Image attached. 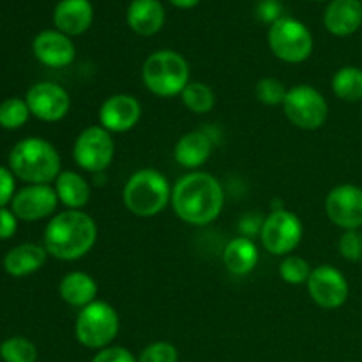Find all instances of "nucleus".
<instances>
[{"label": "nucleus", "instance_id": "f257e3e1", "mask_svg": "<svg viewBox=\"0 0 362 362\" xmlns=\"http://www.w3.org/2000/svg\"><path fill=\"white\" fill-rule=\"evenodd\" d=\"M172 209L180 221L205 226L219 218L225 205L221 182L207 172L186 173L172 187Z\"/></svg>", "mask_w": 362, "mask_h": 362}, {"label": "nucleus", "instance_id": "f03ea898", "mask_svg": "<svg viewBox=\"0 0 362 362\" xmlns=\"http://www.w3.org/2000/svg\"><path fill=\"white\" fill-rule=\"evenodd\" d=\"M98 240V225L94 218L83 211L59 212L45 228L42 246L49 257L62 262L83 258Z\"/></svg>", "mask_w": 362, "mask_h": 362}, {"label": "nucleus", "instance_id": "7ed1b4c3", "mask_svg": "<svg viewBox=\"0 0 362 362\" xmlns=\"http://www.w3.org/2000/svg\"><path fill=\"white\" fill-rule=\"evenodd\" d=\"M9 170L28 184H49L62 172L59 151L45 138H25L9 152Z\"/></svg>", "mask_w": 362, "mask_h": 362}, {"label": "nucleus", "instance_id": "20e7f679", "mask_svg": "<svg viewBox=\"0 0 362 362\" xmlns=\"http://www.w3.org/2000/svg\"><path fill=\"white\" fill-rule=\"evenodd\" d=\"M122 202L131 214L154 218L172 202V186L158 170L141 168L127 179L122 189Z\"/></svg>", "mask_w": 362, "mask_h": 362}, {"label": "nucleus", "instance_id": "39448f33", "mask_svg": "<svg viewBox=\"0 0 362 362\" xmlns=\"http://www.w3.org/2000/svg\"><path fill=\"white\" fill-rule=\"evenodd\" d=\"M189 64L173 49H159L145 59L141 80L145 87L159 98H175L189 83Z\"/></svg>", "mask_w": 362, "mask_h": 362}, {"label": "nucleus", "instance_id": "423d86ee", "mask_svg": "<svg viewBox=\"0 0 362 362\" xmlns=\"http://www.w3.org/2000/svg\"><path fill=\"white\" fill-rule=\"evenodd\" d=\"M119 329V313L106 300H94L81 308L74 322V336L78 343L90 350H103L112 345Z\"/></svg>", "mask_w": 362, "mask_h": 362}, {"label": "nucleus", "instance_id": "0eeeda50", "mask_svg": "<svg viewBox=\"0 0 362 362\" xmlns=\"http://www.w3.org/2000/svg\"><path fill=\"white\" fill-rule=\"evenodd\" d=\"M269 48L283 62L300 64L313 53V34L303 21L283 16L269 28Z\"/></svg>", "mask_w": 362, "mask_h": 362}, {"label": "nucleus", "instance_id": "6e6552de", "mask_svg": "<svg viewBox=\"0 0 362 362\" xmlns=\"http://www.w3.org/2000/svg\"><path fill=\"white\" fill-rule=\"evenodd\" d=\"M283 112L296 127L304 131H317L327 122V99L311 85L290 87L283 101Z\"/></svg>", "mask_w": 362, "mask_h": 362}, {"label": "nucleus", "instance_id": "1a4fd4ad", "mask_svg": "<svg viewBox=\"0 0 362 362\" xmlns=\"http://www.w3.org/2000/svg\"><path fill=\"white\" fill-rule=\"evenodd\" d=\"M303 221L286 209H274L262 223V246L274 257L292 255L303 240Z\"/></svg>", "mask_w": 362, "mask_h": 362}, {"label": "nucleus", "instance_id": "9d476101", "mask_svg": "<svg viewBox=\"0 0 362 362\" xmlns=\"http://www.w3.org/2000/svg\"><path fill=\"white\" fill-rule=\"evenodd\" d=\"M115 141L103 126H88L76 136L73 145L74 163L88 173H101L112 165Z\"/></svg>", "mask_w": 362, "mask_h": 362}, {"label": "nucleus", "instance_id": "9b49d317", "mask_svg": "<svg viewBox=\"0 0 362 362\" xmlns=\"http://www.w3.org/2000/svg\"><path fill=\"white\" fill-rule=\"evenodd\" d=\"M306 286L313 303L324 310H338L349 300L350 296L345 274L327 264L318 265L311 271Z\"/></svg>", "mask_w": 362, "mask_h": 362}, {"label": "nucleus", "instance_id": "f8f14e48", "mask_svg": "<svg viewBox=\"0 0 362 362\" xmlns=\"http://www.w3.org/2000/svg\"><path fill=\"white\" fill-rule=\"evenodd\" d=\"M325 214L338 228H362V189L356 184H339L325 197Z\"/></svg>", "mask_w": 362, "mask_h": 362}, {"label": "nucleus", "instance_id": "ddd939ff", "mask_svg": "<svg viewBox=\"0 0 362 362\" xmlns=\"http://www.w3.org/2000/svg\"><path fill=\"white\" fill-rule=\"evenodd\" d=\"M32 115L45 122H59L69 113V92L53 81H39L28 88L25 95Z\"/></svg>", "mask_w": 362, "mask_h": 362}, {"label": "nucleus", "instance_id": "4468645a", "mask_svg": "<svg viewBox=\"0 0 362 362\" xmlns=\"http://www.w3.org/2000/svg\"><path fill=\"white\" fill-rule=\"evenodd\" d=\"M13 209L11 211L16 214L21 221H39L57 211L59 197L55 193V187L49 184H28L21 187L13 198Z\"/></svg>", "mask_w": 362, "mask_h": 362}, {"label": "nucleus", "instance_id": "2eb2a0df", "mask_svg": "<svg viewBox=\"0 0 362 362\" xmlns=\"http://www.w3.org/2000/svg\"><path fill=\"white\" fill-rule=\"evenodd\" d=\"M141 119V105L131 94H113L99 108V126L110 133H127Z\"/></svg>", "mask_w": 362, "mask_h": 362}, {"label": "nucleus", "instance_id": "dca6fc26", "mask_svg": "<svg viewBox=\"0 0 362 362\" xmlns=\"http://www.w3.org/2000/svg\"><path fill=\"white\" fill-rule=\"evenodd\" d=\"M35 59L48 67H67L73 64L76 57V48L71 41L69 35L62 34L59 30H42L39 32L32 42Z\"/></svg>", "mask_w": 362, "mask_h": 362}, {"label": "nucleus", "instance_id": "f3484780", "mask_svg": "<svg viewBox=\"0 0 362 362\" xmlns=\"http://www.w3.org/2000/svg\"><path fill=\"white\" fill-rule=\"evenodd\" d=\"M94 21V7L90 0H60L53 11V23L57 30L74 37L90 28Z\"/></svg>", "mask_w": 362, "mask_h": 362}, {"label": "nucleus", "instance_id": "a211bd4d", "mask_svg": "<svg viewBox=\"0 0 362 362\" xmlns=\"http://www.w3.org/2000/svg\"><path fill=\"white\" fill-rule=\"evenodd\" d=\"M324 25L336 37H349L362 27L361 0H331L325 7Z\"/></svg>", "mask_w": 362, "mask_h": 362}, {"label": "nucleus", "instance_id": "6ab92c4d", "mask_svg": "<svg viewBox=\"0 0 362 362\" xmlns=\"http://www.w3.org/2000/svg\"><path fill=\"white\" fill-rule=\"evenodd\" d=\"M212 138L205 131H189L177 140L173 158L177 165L187 170H197L209 161L212 154Z\"/></svg>", "mask_w": 362, "mask_h": 362}, {"label": "nucleus", "instance_id": "aec40b11", "mask_svg": "<svg viewBox=\"0 0 362 362\" xmlns=\"http://www.w3.org/2000/svg\"><path fill=\"white\" fill-rule=\"evenodd\" d=\"M126 20L134 34L151 37L163 28L166 13L159 0H133L127 7Z\"/></svg>", "mask_w": 362, "mask_h": 362}, {"label": "nucleus", "instance_id": "412c9836", "mask_svg": "<svg viewBox=\"0 0 362 362\" xmlns=\"http://www.w3.org/2000/svg\"><path fill=\"white\" fill-rule=\"evenodd\" d=\"M46 258H48V251L45 250V246L34 243H25L7 251L2 265L4 271L9 276L23 278V276H30L37 272L46 264Z\"/></svg>", "mask_w": 362, "mask_h": 362}, {"label": "nucleus", "instance_id": "4be33fe9", "mask_svg": "<svg viewBox=\"0 0 362 362\" xmlns=\"http://www.w3.org/2000/svg\"><path fill=\"white\" fill-rule=\"evenodd\" d=\"M98 290L95 279L83 271L67 272L59 283V293L64 303L80 310L98 300Z\"/></svg>", "mask_w": 362, "mask_h": 362}, {"label": "nucleus", "instance_id": "5701e85b", "mask_svg": "<svg viewBox=\"0 0 362 362\" xmlns=\"http://www.w3.org/2000/svg\"><path fill=\"white\" fill-rule=\"evenodd\" d=\"M258 258V247L250 237H235L230 240L225 246V253H223V264H225L226 271L232 272L235 276H246L257 267Z\"/></svg>", "mask_w": 362, "mask_h": 362}, {"label": "nucleus", "instance_id": "b1692460", "mask_svg": "<svg viewBox=\"0 0 362 362\" xmlns=\"http://www.w3.org/2000/svg\"><path fill=\"white\" fill-rule=\"evenodd\" d=\"M55 193L60 204L71 211H81L90 200V186L83 175L73 170H62L55 179Z\"/></svg>", "mask_w": 362, "mask_h": 362}, {"label": "nucleus", "instance_id": "393cba45", "mask_svg": "<svg viewBox=\"0 0 362 362\" xmlns=\"http://www.w3.org/2000/svg\"><path fill=\"white\" fill-rule=\"evenodd\" d=\"M336 98L346 103L362 101V69L357 66L339 67L331 80Z\"/></svg>", "mask_w": 362, "mask_h": 362}, {"label": "nucleus", "instance_id": "a878e982", "mask_svg": "<svg viewBox=\"0 0 362 362\" xmlns=\"http://www.w3.org/2000/svg\"><path fill=\"white\" fill-rule=\"evenodd\" d=\"M184 106L197 115H205L216 105V94L204 81H189L180 94Z\"/></svg>", "mask_w": 362, "mask_h": 362}, {"label": "nucleus", "instance_id": "bb28decb", "mask_svg": "<svg viewBox=\"0 0 362 362\" xmlns=\"http://www.w3.org/2000/svg\"><path fill=\"white\" fill-rule=\"evenodd\" d=\"M0 357L4 362H35L37 361V349L30 339L14 336V338L0 343Z\"/></svg>", "mask_w": 362, "mask_h": 362}, {"label": "nucleus", "instance_id": "cd10ccee", "mask_svg": "<svg viewBox=\"0 0 362 362\" xmlns=\"http://www.w3.org/2000/svg\"><path fill=\"white\" fill-rule=\"evenodd\" d=\"M30 110L25 99L9 98L0 103V126L4 129H20L30 117Z\"/></svg>", "mask_w": 362, "mask_h": 362}, {"label": "nucleus", "instance_id": "c85d7f7f", "mask_svg": "<svg viewBox=\"0 0 362 362\" xmlns=\"http://www.w3.org/2000/svg\"><path fill=\"white\" fill-rule=\"evenodd\" d=\"M311 265L306 258L299 257V255H288L279 264V276L288 285H304L308 283L311 274Z\"/></svg>", "mask_w": 362, "mask_h": 362}, {"label": "nucleus", "instance_id": "c756f323", "mask_svg": "<svg viewBox=\"0 0 362 362\" xmlns=\"http://www.w3.org/2000/svg\"><path fill=\"white\" fill-rule=\"evenodd\" d=\"M286 92H288V88L283 85L281 80H278V78L274 76L262 78V80H258V83L255 85V95H257V99L262 105L267 106H283Z\"/></svg>", "mask_w": 362, "mask_h": 362}, {"label": "nucleus", "instance_id": "7c9ffc66", "mask_svg": "<svg viewBox=\"0 0 362 362\" xmlns=\"http://www.w3.org/2000/svg\"><path fill=\"white\" fill-rule=\"evenodd\" d=\"M138 362H179V350L168 341H154L141 350Z\"/></svg>", "mask_w": 362, "mask_h": 362}, {"label": "nucleus", "instance_id": "2f4dec72", "mask_svg": "<svg viewBox=\"0 0 362 362\" xmlns=\"http://www.w3.org/2000/svg\"><path fill=\"white\" fill-rule=\"evenodd\" d=\"M339 255L349 262L362 260V232L361 230H345L338 243Z\"/></svg>", "mask_w": 362, "mask_h": 362}, {"label": "nucleus", "instance_id": "473e14b6", "mask_svg": "<svg viewBox=\"0 0 362 362\" xmlns=\"http://www.w3.org/2000/svg\"><path fill=\"white\" fill-rule=\"evenodd\" d=\"M90 362H138V357H134V354L124 346L110 345L106 349L98 350Z\"/></svg>", "mask_w": 362, "mask_h": 362}, {"label": "nucleus", "instance_id": "72a5a7b5", "mask_svg": "<svg viewBox=\"0 0 362 362\" xmlns=\"http://www.w3.org/2000/svg\"><path fill=\"white\" fill-rule=\"evenodd\" d=\"M283 13V7L279 0H260L257 7V16L258 20L264 23H276Z\"/></svg>", "mask_w": 362, "mask_h": 362}, {"label": "nucleus", "instance_id": "f704fd0d", "mask_svg": "<svg viewBox=\"0 0 362 362\" xmlns=\"http://www.w3.org/2000/svg\"><path fill=\"white\" fill-rule=\"evenodd\" d=\"M14 189H16V184H14L13 172L6 166H0V209L13 202L14 194H16Z\"/></svg>", "mask_w": 362, "mask_h": 362}, {"label": "nucleus", "instance_id": "c9c22d12", "mask_svg": "<svg viewBox=\"0 0 362 362\" xmlns=\"http://www.w3.org/2000/svg\"><path fill=\"white\" fill-rule=\"evenodd\" d=\"M18 218L13 211L2 207L0 209V240H7L16 233Z\"/></svg>", "mask_w": 362, "mask_h": 362}, {"label": "nucleus", "instance_id": "e433bc0d", "mask_svg": "<svg viewBox=\"0 0 362 362\" xmlns=\"http://www.w3.org/2000/svg\"><path fill=\"white\" fill-rule=\"evenodd\" d=\"M168 2L172 4V6L179 7V9H191V7L198 6L200 0H168Z\"/></svg>", "mask_w": 362, "mask_h": 362}, {"label": "nucleus", "instance_id": "4c0bfd02", "mask_svg": "<svg viewBox=\"0 0 362 362\" xmlns=\"http://www.w3.org/2000/svg\"><path fill=\"white\" fill-rule=\"evenodd\" d=\"M317 2H322V0H317Z\"/></svg>", "mask_w": 362, "mask_h": 362}]
</instances>
